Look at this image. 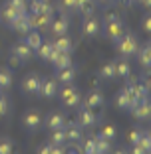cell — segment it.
I'll return each mask as SVG.
<instances>
[{"instance_id":"ee69618b","label":"cell","mask_w":151,"mask_h":154,"mask_svg":"<svg viewBox=\"0 0 151 154\" xmlns=\"http://www.w3.org/2000/svg\"><path fill=\"white\" fill-rule=\"evenodd\" d=\"M50 154H66V152H64V146H52Z\"/></svg>"},{"instance_id":"b9f144b4","label":"cell","mask_w":151,"mask_h":154,"mask_svg":"<svg viewBox=\"0 0 151 154\" xmlns=\"http://www.w3.org/2000/svg\"><path fill=\"white\" fill-rule=\"evenodd\" d=\"M141 28L145 30V32H149V30H151V18H149V16H145V18L141 20Z\"/></svg>"},{"instance_id":"7bdbcfd3","label":"cell","mask_w":151,"mask_h":154,"mask_svg":"<svg viewBox=\"0 0 151 154\" xmlns=\"http://www.w3.org/2000/svg\"><path fill=\"white\" fill-rule=\"evenodd\" d=\"M110 154H129V150L127 148H111Z\"/></svg>"},{"instance_id":"ffe728a7","label":"cell","mask_w":151,"mask_h":154,"mask_svg":"<svg viewBox=\"0 0 151 154\" xmlns=\"http://www.w3.org/2000/svg\"><path fill=\"white\" fill-rule=\"evenodd\" d=\"M50 63L54 65L56 69H62V67H70V65H74V61H72V54H68V51H56Z\"/></svg>"},{"instance_id":"ac0fdd59","label":"cell","mask_w":151,"mask_h":154,"mask_svg":"<svg viewBox=\"0 0 151 154\" xmlns=\"http://www.w3.org/2000/svg\"><path fill=\"white\" fill-rule=\"evenodd\" d=\"M54 79L60 83V85H68V83H74V79H76V67H74V65H70V67L56 69Z\"/></svg>"},{"instance_id":"f6af8a7d","label":"cell","mask_w":151,"mask_h":154,"mask_svg":"<svg viewBox=\"0 0 151 154\" xmlns=\"http://www.w3.org/2000/svg\"><path fill=\"white\" fill-rule=\"evenodd\" d=\"M94 2H96V4H100V6H110L113 0H94Z\"/></svg>"},{"instance_id":"cb8c5ba5","label":"cell","mask_w":151,"mask_h":154,"mask_svg":"<svg viewBox=\"0 0 151 154\" xmlns=\"http://www.w3.org/2000/svg\"><path fill=\"white\" fill-rule=\"evenodd\" d=\"M127 87H129V91H131L133 99H137V101L147 99V95H149V87H147L145 83H131V85H127Z\"/></svg>"},{"instance_id":"8992f818","label":"cell","mask_w":151,"mask_h":154,"mask_svg":"<svg viewBox=\"0 0 151 154\" xmlns=\"http://www.w3.org/2000/svg\"><path fill=\"white\" fill-rule=\"evenodd\" d=\"M101 32V20L97 18V16H86V20H84L82 24V34L86 38H96L97 34Z\"/></svg>"},{"instance_id":"30bf717a","label":"cell","mask_w":151,"mask_h":154,"mask_svg":"<svg viewBox=\"0 0 151 154\" xmlns=\"http://www.w3.org/2000/svg\"><path fill=\"white\" fill-rule=\"evenodd\" d=\"M40 83H42V77L38 73H28L22 81V91L26 95H38V89H40Z\"/></svg>"},{"instance_id":"484cf974","label":"cell","mask_w":151,"mask_h":154,"mask_svg":"<svg viewBox=\"0 0 151 154\" xmlns=\"http://www.w3.org/2000/svg\"><path fill=\"white\" fill-rule=\"evenodd\" d=\"M12 71H10L8 67H0V91L4 93V91H8L10 87H12Z\"/></svg>"},{"instance_id":"4fadbf2b","label":"cell","mask_w":151,"mask_h":154,"mask_svg":"<svg viewBox=\"0 0 151 154\" xmlns=\"http://www.w3.org/2000/svg\"><path fill=\"white\" fill-rule=\"evenodd\" d=\"M10 54H12L14 57H18V59H20V63H26L28 59H32L34 51L30 50V48H28L26 44H24V40H20V42H16V44L12 45Z\"/></svg>"},{"instance_id":"8fae6325","label":"cell","mask_w":151,"mask_h":154,"mask_svg":"<svg viewBox=\"0 0 151 154\" xmlns=\"http://www.w3.org/2000/svg\"><path fill=\"white\" fill-rule=\"evenodd\" d=\"M129 111L133 113V117H135V119H139V121H147V119H149V115H151L149 101H147V99H141V101L135 99Z\"/></svg>"},{"instance_id":"7a4b0ae2","label":"cell","mask_w":151,"mask_h":154,"mask_svg":"<svg viewBox=\"0 0 151 154\" xmlns=\"http://www.w3.org/2000/svg\"><path fill=\"white\" fill-rule=\"evenodd\" d=\"M113 44H115V48H117V54L121 55V57H133V55L137 54V50H139L137 38L133 36V34H129V32H125L123 36L119 38L117 42H113Z\"/></svg>"},{"instance_id":"836d02e7","label":"cell","mask_w":151,"mask_h":154,"mask_svg":"<svg viewBox=\"0 0 151 154\" xmlns=\"http://www.w3.org/2000/svg\"><path fill=\"white\" fill-rule=\"evenodd\" d=\"M82 152H84V154H92V152H96V136H87V138H84Z\"/></svg>"},{"instance_id":"60d3db41","label":"cell","mask_w":151,"mask_h":154,"mask_svg":"<svg viewBox=\"0 0 151 154\" xmlns=\"http://www.w3.org/2000/svg\"><path fill=\"white\" fill-rule=\"evenodd\" d=\"M50 150H52V144H42V146H38V154H50Z\"/></svg>"},{"instance_id":"6da1fadb","label":"cell","mask_w":151,"mask_h":154,"mask_svg":"<svg viewBox=\"0 0 151 154\" xmlns=\"http://www.w3.org/2000/svg\"><path fill=\"white\" fill-rule=\"evenodd\" d=\"M103 34H105V38H110L111 42H117L119 38L125 34L123 22H121L115 14H107L103 18Z\"/></svg>"},{"instance_id":"7c38bea8","label":"cell","mask_w":151,"mask_h":154,"mask_svg":"<svg viewBox=\"0 0 151 154\" xmlns=\"http://www.w3.org/2000/svg\"><path fill=\"white\" fill-rule=\"evenodd\" d=\"M28 18H30L32 30H48V26H50V22H52L54 16L44 14V12H36V14H28Z\"/></svg>"},{"instance_id":"9c48e42d","label":"cell","mask_w":151,"mask_h":154,"mask_svg":"<svg viewBox=\"0 0 151 154\" xmlns=\"http://www.w3.org/2000/svg\"><path fill=\"white\" fill-rule=\"evenodd\" d=\"M68 28H70V20L66 14H62L58 18H52L50 26H48V32L52 36H62V34H68Z\"/></svg>"},{"instance_id":"f35d334b","label":"cell","mask_w":151,"mask_h":154,"mask_svg":"<svg viewBox=\"0 0 151 154\" xmlns=\"http://www.w3.org/2000/svg\"><path fill=\"white\" fill-rule=\"evenodd\" d=\"M139 136H141V128H131V131L127 132V140L131 142V144H137Z\"/></svg>"},{"instance_id":"277c9868","label":"cell","mask_w":151,"mask_h":154,"mask_svg":"<svg viewBox=\"0 0 151 154\" xmlns=\"http://www.w3.org/2000/svg\"><path fill=\"white\" fill-rule=\"evenodd\" d=\"M78 109V125L82 128H94L97 125V121H100V117H97L96 111L92 109H87V107H84L82 103L76 107Z\"/></svg>"},{"instance_id":"603a6c76","label":"cell","mask_w":151,"mask_h":154,"mask_svg":"<svg viewBox=\"0 0 151 154\" xmlns=\"http://www.w3.org/2000/svg\"><path fill=\"white\" fill-rule=\"evenodd\" d=\"M24 36H26V38H24V44H26V45H28V48H30L32 51H36L38 48H40V44L44 42L38 30H30V32H28V34H24Z\"/></svg>"},{"instance_id":"44dd1931","label":"cell","mask_w":151,"mask_h":154,"mask_svg":"<svg viewBox=\"0 0 151 154\" xmlns=\"http://www.w3.org/2000/svg\"><path fill=\"white\" fill-rule=\"evenodd\" d=\"M115 77H119V79L131 77V65H129L127 57H121L115 61Z\"/></svg>"},{"instance_id":"8d00e7d4","label":"cell","mask_w":151,"mask_h":154,"mask_svg":"<svg viewBox=\"0 0 151 154\" xmlns=\"http://www.w3.org/2000/svg\"><path fill=\"white\" fill-rule=\"evenodd\" d=\"M8 113H10V101H8V97L0 91V117H6Z\"/></svg>"},{"instance_id":"d4e9b609","label":"cell","mask_w":151,"mask_h":154,"mask_svg":"<svg viewBox=\"0 0 151 154\" xmlns=\"http://www.w3.org/2000/svg\"><path fill=\"white\" fill-rule=\"evenodd\" d=\"M135 55H137V61H139V65H141V67L147 69L151 65V45L149 44H145L143 48H139Z\"/></svg>"},{"instance_id":"9a60e30c","label":"cell","mask_w":151,"mask_h":154,"mask_svg":"<svg viewBox=\"0 0 151 154\" xmlns=\"http://www.w3.org/2000/svg\"><path fill=\"white\" fill-rule=\"evenodd\" d=\"M50 44H52V48H54L56 51H68V54H72V50H74V42H72V38H70L68 34L54 36V40H52Z\"/></svg>"},{"instance_id":"ab89813d","label":"cell","mask_w":151,"mask_h":154,"mask_svg":"<svg viewBox=\"0 0 151 154\" xmlns=\"http://www.w3.org/2000/svg\"><path fill=\"white\" fill-rule=\"evenodd\" d=\"M133 148L129 150V154H149V150H145L143 146H139V144H131Z\"/></svg>"},{"instance_id":"5bb4252c","label":"cell","mask_w":151,"mask_h":154,"mask_svg":"<svg viewBox=\"0 0 151 154\" xmlns=\"http://www.w3.org/2000/svg\"><path fill=\"white\" fill-rule=\"evenodd\" d=\"M8 28H12L14 32H18V34H28L30 30H32V26H30V18H28V12L16 16V18L8 24Z\"/></svg>"},{"instance_id":"7402d4cb","label":"cell","mask_w":151,"mask_h":154,"mask_svg":"<svg viewBox=\"0 0 151 154\" xmlns=\"http://www.w3.org/2000/svg\"><path fill=\"white\" fill-rule=\"evenodd\" d=\"M34 54H36L40 59H44V61H48V63H50V61H52V57H54V54H56V50L52 48L50 40H48V42H42V44H40V48H38V50L34 51Z\"/></svg>"},{"instance_id":"74e56055","label":"cell","mask_w":151,"mask_h":154,"mask_svg":"<svg viewBox=\"0 0 151 154\" xmlns=\"http://www.w3.org/2000/svg\"><path fill=\"white\" fill-rule=\"evenodd\" d=\"M137 144H139V146H143L145 150H149V148H151V138H149V132H147V131H141V136H139Z\"/></svg>"},{"instance_id":"2e32d148","label":"cell","mask_w":151,"mask_h":154,"mask_svg":"<svg viewBox=\"0 0 151 154\" xmlns=\"http://www.w3.org/2000/svg\"><path fill=\"white\" fill-rule=\"evenodd\" d=\"M133 101H135V99H133L129 87H123V89L115 95V105H117L121 111H129V109H131V105H133Z\"/></svg>"},{"instance_id":"c3c4849f","label":"cell","mask_w":151,"mask_h":154,"mask_svg":"<svg viewBox=\"0 0 151 154\" xmlns=\"http://www.w3.org/2000/svg\"><path fill=\"white\" fill-rule=\"evenodd\" d=\"M92 154H97V152H92Z\"/></svg>"},{"instance_id":"f1b7e54d","label":"cell","mask_w":151,"mask_h":154,"mask_svg":"<svg viewBox=\"0 0 151 154\" xmlns=\"http://www.w3.org/2000/svg\"><path fill=\"white\" fill-rule=\"evenodd\" d=\"M94 10H96V2L94 0H78V10L82 16H92Z\"/></svg>"},{"instance_id":"3957f363","label":"cell","mask_w":151,"mask_h":154,"mask_svg":"<svg viewBox=\"0 0 151 154\" xmlns=\"http://www.w3.org/2000/svg\"><path fill=\"white\" fill-rule=\"evenodd\" d=\"M58 95H60L62 105H64L66 109H76V107L82 103V95H80L78 87H74L72 83L62 85V89H58Z\"/></svg>"},{"instance_id":"d6986e66","label":"cell","mask_w":151,"mask_h":154,"mask_svg":"<svg viewBox=\"0 0 151 154\" xmlns=\"http://www.w3.org/2000/svg\"><path fill=\"white\" fill-rule=\"evenodd\" d=\"M64 134H66V142H80L84 138L82 127H80L78 122H72V125H68V122H66Z\"/></svg>"},{"instance_id":"5b68a950","label":"cell","mask_w":151,"mask_h":154,"mask_svg":"<svg viewBox=\"0 0 151 154\" xmlns=\"http://www.w3.org/2000/svg\"><path fill=\"white\" fill-rule=\"evenodd\" d=\"M22 122H24V128H26V131L36 132L38 128L42 127V122H44V117H42V113H40V111L30 109V111H26V113H24Z\"/></svg>"},{"instance_id":"7dc6e473","label":"cell","mask_w":151,"mask_h":154,"mask_svg":"<svg viewBox=\"0 0 151 154\" xmlns=\"http://www.w3.org/2000/svg\"><path fill=\"white\" fill-rule=\"evenodd\" d=\"M133 2H139V0H133Z\"/></svg>"},{"instance_id":"4316f807","label":"cell","mask_w":151,"mask_h":154,"mask_svg":"<svg viewBox=\"0 0 151 154\" xmlns=\"http://www.w3.org/2000/svg\"><path fill=\"white\" fill-rule=\"evenodd\" d=\"M97 75H100V79H103V81H111V79L115 77V61L103 63L100 67V71H97Z\"/></svg>"},{"instance_id":"d6a6232c","label":"cell","mask_w":151,"mask_h":154,"mask_svg":"<svg viewBox=\"0 0 151 154\" xmlns=\"http://www.w3.org/2000/svg\"><path fill=\"white\" fill-rule=\"evenodd\" d=\"M14 152V142L8 136H0V154H12Z\"/></svg>"},{"instance_id":"e575fe53","label":"cell","mask_w":151,"mask_h":154,"mask_svg":"<svg viewBox=\"0 0 151 154\" xmlns=\"http://www.w3.org/2000/svg\"><path fill=\"white\" fill-rule=\"evenodd\" d=\"M100 134L103 136V138H107V140H113L115 136H117V128H115L113 125H105V127L100 131Z\"/></svg>"},{"instance_id":"bcb514c9","label":"cell","mask_w":151,"mask_h":154,"mask_svg":"<svg viewBox=\"0 0 151 154\" xmlns=\"http://www.w3.org/2000/svg\"><path fill=\"white\" fill-rule=\"evenodd\" d=\"M139 2H141L143 8H149V6H151V0H139Z\"/></svg>"},{"instance_id":"52a82bcc","label":"cell","mask_w":151,"mask_h":154,"mask_svg":"<svg viewBox=\"0 0 151 154\" xmlns=\"http://www.w3.org/2000/svg\"><path fill=\"white\" fill-rule=\"evenodd\" d=\"M82 105H84V107H87V109H92V111H97V109H101V107L105 105V97H103L101 91L92 89L86 97H84Z\"/></svg>"},{"instance_id":"ba28073f","label":"cell","mask_w":151,"mask_h":154,"mask_svg":"<svg viewBox=\"0 0 151 154\" xmlns=\"http://www.w3.org/2000/svg\"><path fill=\"white\" fill-rule=\"evenodd\" d=\"M58 89H60V83L56 81L54 77H46V79H42V83H40L38 95L44 97V99H52V97L58 95Z\"/></svg>"},{"instance_id":"f546056e","label":"cell","mask_w":151,"mask_h":154,"mask_svg":"<svg viewBox=\"0 0 151 154\" xmlns=\"http://www.w3.org/2000/svg\"><path fill=\"white\" fill-rule=\"evenodd\" d=\"M16 16H20V12H16L14 8H10L8 4H4V6H2V10H0V20H2L6 26H8V24L16 18Z\"/></svg>"},{"instance_id":"d590c367","label":"cell","mask_w":151,"mask_h":154,"mask_svg":"<svg viewBox=\"0 0 151 154\" xmlns=\"http://www.w3.org/2000/svg\"><path fill=\"white\" fill-rule=\"evenodd\" d=\"M60 8L66 12H76L78 10V0H60Z\"/></svg>"},{"instance_id":"4dcf8cb0","label":"cell","mask_w":151,"mask_h":154,"mask_svg":"<svg viewBox=\"0 0 151 154\" xmlns=\"http://www.w3.org/2000/svg\"><path fill=\"white\" fill-rule=\"evenodd\" d=\"M111 150V140H107V138H103L101 134L96 136V152L97 154H110Z\"/></svg>"},{"instance_id":"1f68e13d","label":"cell","mask_w":151,"mask_h":154,"mask_svg":"<svg viewBox=\"0 0 151 154\" xmlns=\"http://www.w3.org/2000/svg\"><path fill=\"white\" fill-rule=\"evenodd\" d=\"M6 4H8L10 8H14L16 12H20V14L28 12V2L26 0H6Z\"/></svg>"},{"instance_id":"e0dca14e","label":"cell","mask_w":151,"mask_h":154,"mask_svg":"<svg viewBox=\"0 0 151 154\" xmlns=\"http://www.w3.org/2000/svg\"><path fill=\"white\" fill-rule=\"evenodd\" d=\"M48 131H56V128H64L66 127V119L62 113H50L44 117V122H42Z\"/></svg>"},{"instance_id":"83f0119b","label":"cell","mask_w":151,"mask_h":154,"mask_svg":"<svg viewBox=\"0 0 151 154\" xmlns=\"http://www.w3.org/2000/svg\"><path fill=\"white\" fill-rule=\"evenodd\" d=\"M48 144H52V146H64V144H66L64 128H56V131H50V136H48Z\"/></svg>"}]
</instances>
